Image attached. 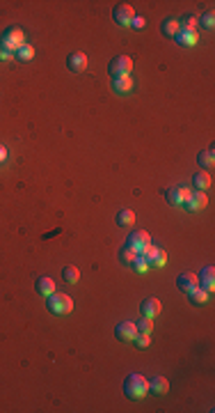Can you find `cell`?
Wrapping results in <instances>:
<instances>
[{
	"mask_svg": "<svg viewBox=\"0 0 215 413\" xmlns=\"http://www.w3.org/2000/svg\"><path fill=\"white\" fill-rule=\"evenodd\" d=\"M112 90L117 94H128L133 90V78L131 76H119V78L112 80Z\"/></svg>",
	"mask_w": 215,
	"mask_h": 413,
	"instance_id": "15",
	"label": "cell"
},
{
	"mask_svg": "<svg viewBox=\"0 0 215 413\" xmlns=\"http://www.w3.org/2000/svg\"><path fill=\"white\" fill-rule=\"evenodd\" d=\"M62 280L64 283H69V285H76L78 280H80V271L76 266H64L62 269Z\"/></svg>",
	"mask_w": 215,
	"mask_h": 413,
	"instance_id": "21",
	"label": "cell"
},
{
	"mask_svg": "<svg viewBox=\"0 0 215 413\" xmlns=\"http://www.w3.org/2000/svg\"><path fill=\"white\" fill-rule=\"evenodd\" d=\"M211 184H213V179H211L208 170H199L192 175V186L197 191H206V188H211Z\"/></svg>",
	"mask_w": 215,
	"mask_h": 413,
	"instance_id": "14",
	"label": "cell"
},
{
	"mask_svg": "<svg viewBox=\"0 0 215 413\" xmlns=\"http://www.w3.org/2000/svg\"><path fill=\"white\" fill-rule=\"evenodd\" d=\"M7 147H5V145H0V163H5V161H7Z\"/></svg>",
	"mask_w": 215,
	"mask_h": 413,
	"instance_id": "35",
	"label": "cell"
},
{
	"mask_svg": "<svg viewBox=\"0 0 215 413\" xmlns=\"http://www.w3.org/2000/svg\"><path fill=\"white\" fill-rule=\"evenodd\" d=\"M158 250H160V248H156V246H151V243H146V246H144L142 250H140L138 255H142V257L146 259V262H151L153 257H156V253H158Z\"/></svg>",
	"mask_w": 215,
	"mask_h": 413,
	"instance_id": "28",
	"label": "cell"
},
{
	"mask_svg": "<svg viewBox=\"0 0 215 413\" xmlns=\"http://www.w3.org/2000/svg\"><path fill=\"white\" fill-rule=\"evenodd\" d=\"M146 390H149V381H146V377H142V374H128L124 381V392L128 395L131 399H140L144 397Z\"/></svg>",
	"mask_w": 215,
	"mask_h": 413,
	"instance_id": "1",
	"label": "cell"
},
{
	"mask_svg": "<svg viewBox=\"0 0 215 413\" xmlns=\"http://www.w3.org/2000/svg\"><path fill=\"white\" fill-rule=\"evenodd\" d=\"M16 57H19V60H23V62H28V60H32V57H35V49H32L30 44H23L21 49L16 51Z\"/></svg>",
	"mask_w": 215,
	"mask_h": 413,
	"instance_id": "25",
	"label": "cell"
},
{
	"mask_svg": "<svg viewBox=\"0 0 215 413\" xmlns=\"http://www.w3.org/2000/svg\"><path fill=\"white\" fill-rule=\"evenodd\" d=\"M208 205V198L204 191H192L190 193V198H188V202L183 206H186L188 211H199V209H204V206Z\"/></svg>",
	"mask_w": 215,
	"mask_h": 413,
	"instance_id": "9",
	"label": "cell"
},
{
	"mask_svg": "<svg viewBox=\"0 0 215 413\" xmlns=\"http://www.w3.org/2000/svg\"><path fill=\"white\" fill-rule=\"evenodd\" d=\"M135 257H138V250H133L131 246H124V248H121V253H119V259H121L124 264H131Z\"/></svg>",
	"mask_w": 215,
	"mask_h": 413,
	"instance_id": "26",
	"label": "cell"
},
{
	"mask_svg": "<svg viewBox=\"0 0 215 413\" xmlns=\"http://www.w3.org/2000/svg\"><path fill=\"white\" fill-rule=\"evenodd\" d=\"M131 266H133L135 271H138V273H144V271L149 269V262H146V259H144L142 255H138V257H135V259L131 262Z\"/></svg>",
	"mask_w": 215,
	"mask_h": 413,
	"instance_id": "29",
	"label": "cell"
},
{
	"mask_svg": "<svg viewBox=\"0 0 215 413\" xmlns=\"http://www.w3.org/2000/svg\"><path fill=\"white\" fill-rule=\"evenodd\" d=\"M131 26H133V28H135V30H142V28H144V26H146V21H144V19H142V16H135V19H133V23H131Z\"/></svg>",
	"mask_w": 215,
	"mask_h": 413,
	"instance_id": "34",
	"label": "cell"
},
{
	"mask_svg": "<svg viewBox=\"0 0 215 413\" xmlns=\"http://www.w3.org/2000/svg\"><path fill=\"white\" fill-rule=\"evenodd\" d=\"M14 57V51H9L5 44H0V60H12Z\"/></svg>",
	"mask_w": 215,
	"mask_h": 413,
	"instance_id": "33",
	"label": "cell"
},
{
	"mask_svg": "<svg viewBox=\"0 0 215 413\" xmlns=\"http://www.w3.org/2000/svg\"><path fill=\"white\" fill-rule=\"evenodd\" d=\"M135 328H138V333H151L153 324H151V319H149V317H142V319L135 321Z\"/></svg>",
	"mask_w": 215,
	"mask_h": 413,
	"instance_id": "27",
	"label": "cell"
},
{
	"mask_svg": "<svg viewBox=\"0 0 215 413\" xmlns=\"http://www.w3.org/2000/svg\"><path fill=\"white\" fill-rule=\"evenodd\" d=\"M176 285H179L181 292L190 294L194 289V287H199V280H197V273H192V271H186V273H181L179 280H176Z\"/></svg>",
	"mask_w": 215,
	"mask_h": 413,
	"instance_id": "10",
	"label": "cell"
},
{
	"mask_svg": "<svg viewBox=\"0 0 215 413\" xmlns=\"http://www.w3.org/2000/svg\"><path fill=\"white\" fill-rule=\"evenodd\" d=\"M149 390H151L153 395H165V392L169 390V381H167L165 377H153L151 381H149Z\"/></svg>",
	"mask_w": 215,
	"mask_h": 413,
	"instance_id": "17",
	"label": "cell"
},
{
	"mask_svg": "<svg viewBox=\"0 0 215 413\" xmlns=\"http://www.w3.org/2000/svg\"><path fill=\"white\" fill-rule=\"evenodd\" d=\"M197 161H199L201 168H206V170H211L213 168V147H208L206 152H201L199 156H197Z\"/></svg>",
	"mask_w": 215,
	"mask_h": 413,
	"instance_id": "23",
	"label": "cell"
},
{
	"mask_svg": "<svg viewBox=\"0 0 215 413\" xmlns=\"http://www.w3.org/2000/svg\"><path fill=\"white\" fill-rule=\"evenodd\" d=\"M112 19L119 23V26H131L133 19H135V12H133L131 5H126V2H119L117 7L112 9Z\"/></svg>",
	"mask_w": 215,
	"mask_h": 413,
	"instance_id": "6",
	"label": "cell"
},
{
	"mask_svg": "<svg viewBox=\"0 0 215 413\" xmlns=\"http://www.w3.org/2000/svg\"><path fill=\"white\" fill-rule=\"evenodd\" d=\"M165 264H167V255L163 253V250H158V253H156V257H153L151 262H149V266H165Z\"/></svg>",
	"mask_w": 215,
	"mask_h": 413,
	"instance_id": "31",
	"label": "cell"
},
{
	"mask_svg": "<svg viewBox=\"0 0 215 413\" xmlns=\"http://www.w3.org/2000/svg\"><path fill=\"white\" fill-rule=\"evenodd\" d=\"M0 44H5V46H7L9 51H19L23 46V32L19 28H7L5 30V35H2V39H0Z\"/></svg>",
	"mask_w": 215,
	"mask_h": 413,
	"instance_id": "5",
	"label": "cell"
},
{
	"mask_svg": "<svg viewBox=\"0 0 215 413\" xmlns=\"http://www.w3.org/2000/svg\"><path fill=\"white\" fill-rule=\"evenodd\" d=\"M115 335H117V340H121V342H133L135 335H138L135 321H121V324L115 328Z\"/></svg>",
	"mask_w": 215,
	"mask_h": 413,
	"instance_id": "8",
	"label": "cell"
},
{
	"mask_svg": "<svg viewBox=\"0 0 215 413\" xmlns=\"http://www.w3.org/2000/svg\"><path fill=\"white\" fill-rule=\"evenodd\" d=\"M117 225L119 228H131V225H135V214H133L131 209H121L117 214Z\"/></svg>",
	"mask_w": 215,
	"mask_h": 413,
	"instance_id": "20",
	"label": "cell"
},
{
	"mask_svg": "<svg viewBox=\"0 0 215 413\" xmlns=\"http://www.w3.org/2000/svg\"><path fill=\"white\" fill-rule=\"evenodd\" d=\"M133 342H135L138 347H142V349H144V347H149V344H151V337H149V333H138Z\"/></svg>",
	"mask_w": 215,
	"mask_h": 413,
	"instance_id": "30",
	"label": "cell"
},
{
	"mask_svg": "<svg viewBox=\"0 0 215 413\" xmlns=\"http://www.w3.org/2000/svg\"><path fill=\"white\" fill-rule=\"evenodd\" d=\"M213 21H215L213 12H206V14H204V16H201V19H199V23H201V26H204V28H208V30H211V28H213V26H215Z\"/></svg>",
	"mask_w": 215,
	"mask_h": 413,
	"instance_id": "32",
	"label": "cell"
},
{
	"mask_svg": "<svg viewBox=\"0 0 215 413\" xmlns=\"http://www.w3.org/2000/svg\"><path fill=\"white\" fill-rule=\"evenodd\" d=\"M179 30H181L179 19H165V21L160 23V32L167 35V37H176L179 35Z\"/></svg>",
	"mask_w": 215,
	"mask_h": 413,
	"instance_id": "18",
	"label": "cell"
},
{
	"mask_svg": "<svg viewBox=\"0 0 215 413\" xmlns=\"http://www.w3.org/2000/svg\"><path fill=\"white\" fill-rule=\"evenodd\" d=\"M133 72V60L128 55H117L112 57L110 64H108V74L112 78H119V76H131Z\"/></svg>",
	"mask_w": 215,
	"mask_h": 413,
	"instance_id": "3",
	"label": "cell"
},
{
	"mask_svg": "<svg viewBox=\"0 0 215 413\" xmlns=\"http://www.w3.org/2000/svg\"><path fill=\"white\" fill-rule=\"evenodd\" d=\"M190 188L188 186H172V188H167V193H165V198H167V202L172 206H181V205H186L188 202V198H190Z\"/></svg>",
	"mask_w": 215,
	"mask_h": 413,
	"instance_id": "4",
	"label": "cell"
},
{
	"mask_svg": "<svg viewBox=\"0 0 215 413\" xmlns=\"http://www.w3.org/2000/svg\"><path fill=\"white\" fill-rule=\"evenodd\" d=\"M160 301L158 299H144L142 303H140V312H142V317H149V319H153V317H158L160 312Z\"/></svg>",
	"mask_w": 215,
	"mask_h": 413,
	"instance_id": "11",
	"label": "cell"
},
{
	"mask_svg": "<svg viewBox=\"0 0 215 413\" xmlns=\"http://www.w3.org/2000/svg\"><path fill=\"white\" fill-rule=\"evenodd\" d=\"M190 301H192L194 306L206 303V301H208V292H206V289H201V287H194L192 292H190Z\"/></svg>",
	"mask_w": 215,
	"mask_h": 413,
	"instance_id": "24",
	"label": "cell"
},
{
	"mask_svg": "<svg viewBox=\"0 0 215 413\" xmlns=\"http://www.w3.org/2000/svg\"><path fill=\"white\" fill-rule=\"evenodd\" d=\"M146 243H151V236H149V232H144V230H133L131 234H128V241H126V246H131L133 250H142L146 246Z\"/></svg>",
	"mask_w": 215,
	"mask_h": 413,
	"instance_id": "7",
	"label": "cell"
},
{
	"mask_svg": "<svg viewBox=\"0 0 215 413\" xmlns=\"http://www.w3.org/2000/svg\"><path fill=\"white\" fill-rule=\"evenodd\" d=\"M46 308H48L53 314H69L71 310H73V301H71V296H67V294L53 292L48 299H46Z\"/></svg>",
	"mask_w": 215,
	"mask_h": 413,
	"instance_id": "2",
	"label": "cell"
},
{
	"mask_svg": "<svg viewBox=\"0 0 215 413\" xmlns=\"http://www.w3.org/2000/svg\"><path fill=\"white\" fill-rule=\"evenodd\" d=\"M35 289H37V294H42V296H50V294L55 292V283L44 276V278L35 280Z\"/></svg>",
	"mask_w": 215,
	"mask_h": 413,
	"instance_id": "16",
	"label": "cell"
},
{
	"mask_svg": "<svg viewBox=\"0 0 215 413\" xmlns=\"http://www.w3.org/2000/svg\"><path fill=\"white\" fill-rule=\"evenodd\" d=\"M67 67H69L71 72H83L85 67H87V55H85V53H80V51L71 53V55L67 57Z\"/></svg>",
	"mask_w": 215,
	"mask_h": 413,
	"instance_id": "13",
	"label": "cell"
},
{
	"mask_svg": "<svg viewBox=\"0 0 215 413\" xmlns=\"http://www.w3.org/2000/svg\"><path fill=\"white\" fill-rule=\"evenodd\" d=\"M179 23H181V30H186V32H197V28H199V16L186 14Z\"/></svg>",
	"mask_w": 215,
	"mask_h": 413,
	"instance_id": "19",
	"label": "cell"
},
{
	"mask_svg": "<svg viewBox=\"0 0 215 413\" xmlns=\"http://www.w3.org/2000/svg\"><path fill=\"white\" fill-rule=\"evenodd\" d=\"M176 42L183 46H194L197 44V32H186V30H179V35H176Z\"/></svg>",
	"mask_w": 215,
	"mask_h": 413,
	"instance_id": "22",
	"label": "cell"
},
{
	"mask_svg": "<svg viewBox=\"0 0 215 413\" xmlns=\"http://www.w3.org/2000/svg\"><path fill=\"white\" fill-rule=\"evenodd\" d=\"M213 278H215V269H213V266L201 269V276H197V280H199V287H201V289H206L208 294L213 292V287H215Z\"/></svg>",
	"mask_w": 215,
	"mask_h": 413,
	"instance_id": "12",
	"label": "cell"
}]
</instances>
